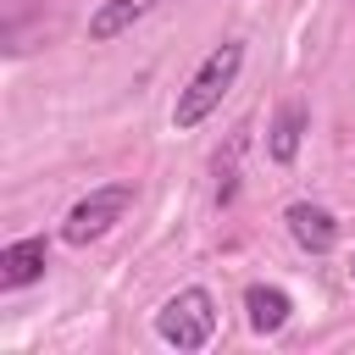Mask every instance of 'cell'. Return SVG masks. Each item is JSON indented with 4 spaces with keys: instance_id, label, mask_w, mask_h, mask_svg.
<instances>
[{
    "instance_id": "cell-1",
    "label": "cell",
    "mask_w": 355,
    "mask_h": 355,
    "mask_svg": "<svg viewBox=\"0 0 355 355\" xmlns=\"http://www.w3.org/2000/svg\"><path fill=\"white\" fill-rule=\"evenodd\" d=\"M239 67H244V44L239 39H222L200 67H194V78L178 89V105H172V122H178V133H189V128H200L216 105H222V94L233 89V78H239Z\"/></svg>"
},
{
    "instance_id": "cell-2",
    "label": "cell",
    "mask_w": 355,
    "mask_h": 355,
    "mask_svg": "<svg viewBox=\"0 0 355 355\" xmlns=\"http://www.w3.org/2000/svg\"><path fill=\"white\" fill-rule=\"evenodd\" d=\"M155 333L172 349H205L216 333V300L205 288H178L161 311H155Z\"/></svg>"
},
{
    "instance_id": "cell-3",
    "label": "cell",
    "mask_w": 355,
    "mask_h": 355,
    "mask_svg": "<svg viewBox=\"0 0 355 355\" xmlns=\"http://www.w3.org/2000/svg\"><path fill=\"white\" fill-rule=\"evenodd\" d=\"M128 205H133V183H105V189L83 194V200L67 211L61 239H67V244H94L100 233H111V222H122Z\"/></svg>"
},
{
    "instance_id": "cell-4",
    "label": "cell",
    "mask_w": 355,
    "mask_h": 355,
    "mask_svg": "<svg viewBox=\"0 0 355 355\" xmlns=\"http://www.w3.org/2000/svg\"><path fill=\"white\" fill-rule=\"evenodd\" d=\"M288 233H294V244L300 250H311V255H327L333 244H338V216L327 211V205H311V200H300V205H288Z\"/></svg>"
},
{
    "instance_id": "cell-5",
    "label": "cell",
    "mask_w": 355,
    "mask_h": 355,
    "mask_svg": "<svg viewBox=\"0 0 355 355\" xmlns=\"http://www.w3.org/2000/svg\"><path fill=\"white\" fill-rule=\"evenodd\" d=\"M44 261H50V244L44 239H17L0 250V288H22L33 277H44Z\"/></svg>"
},
{
    "instance_id": "cell-6",
    "label": "cell",
    "mask_w": 355,
    "mask_h": 355,
    "mask_svg": "<svg viewBox=\"0 0 355 355\" xmlns=\"http://www.w3.org/2000/svg\"><path fill=\"white\" fill-rule=\"evenodd\" d=\"M244 311H250L255 333H283L288 316H294V300L283 288H272V283H255V288H244Z\"/></svg>"
},
{
    "instance_id": "cell-7",
    "label": "cell",
    "mask_w": 355,
    "mask_h": 355,
    "mask_svg": "<svg viewBox=\"0 0 355 355\" xmlns=\"http://www.w3.org/2000/svg\"><path fill=\"white\" fill-rule=\"evenodd\" d=\"M150 6H155V0H105V6L89 17V39H94V44H105V39L128 33L139 17H150Z\"/></svg>"
},
{
    "instance_id": "cell-8",
    "label": "cell",
    "mask_w": 355,
    "mask_h": 355,
    "mask_svg": "<svg viewBox=\"0 0 355 355\" xmlns=\"http://www.w3.org/2000/svg\"><path fill=\"white\" fill-rule=\"evenodd\" d=\"M300 139H305V105H283L277 122L266 128V155H272L277 166H288V161L300 155Z\"/></svg>"
},
{
    "instance_id": "cell-9",
    "label": "cell",
    "mask_w": 355,
    "mask_h": 355,
    "mask_svg": "<svg viewBox=\"0 0 355 355\" xmlns=\"http://www.w3.org/2000/svg\"><path fill=\"white\" fill-rule=\"evenodd\" d=\"M349 277H355V261H349Z\"/></svg>"
}]
</instances>
